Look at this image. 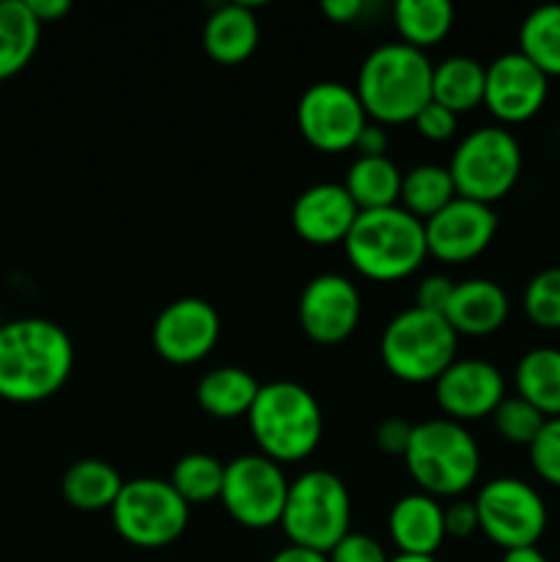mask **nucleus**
Instances as JSON below:
<instances>
[{
	"mask_svg": "<svg viewBox=\"0 0 560 562\" xmlns=\"http://www.w3.org/2000/svg\"><path fill=\"white\" fill-rule=\"evenodd\" d=\"M390 562H437L434 558H415V554H395Z\"/></svg>",
	"mask_w": 560,
	"mask_h": 562,
	"instance_id": "obj_45",
	"label": "nucleus"
},
{
	"mask_svg": "<svg viewBox=\"0 0 560 562\" xmlns=\"http://www.w3.org/2000/svg\"><path fill=\"white\" fill-rule=\"evenodd\" d=\"M113 527L126 543L141 549H159L173 543L190 521V505L179 497L170 481L135 477L126 481L110 508Z\"/></svg>",
	"mask_w": 560,
	"mask_h": 562,
	"instance_id": "obj_9",
	"label": "nucleus"
},
{
	"mask_svg": "<svg viewBox=\"0 0 560 562\" xmlns=\"http://www.w3.org/2000/svg\"><path fill=\"white\" fill-rule=\"evenodd\" d=\"M225 464H220L209 453H187L176 461L170 472V486L179 492V497L187 505H203L220 499L223 492Z\"/></svg>",
	"mask_w": 560,
	"mask_h": 562,
	"instance_id": "obj_31",
	"label": "nucleus"
},
{
	"mask_svg": "<svg viewBox=\"0 0 560 562\" xmlns=\"http://www.w3.org/2000/svg\"><path fill=\"white\" fill-rule=\"evenodd\" d=\"M434 64L404 42L379 44L357 71V97L377 124H406L432 102Z\"/></svg>",
	"mask_w": 560,
	"mask_h": 562,
	"instance_id": "obj_2",
	"label": "nucleus"
},
{
	"mask_svg": "<svg viewBox=\"0 0 560 562\" xmlns=\"http://www.w3.org/2000/svg\"><path fill=\"white\" fill-rule=\"evenodd\" d=\"M344 245L351 267L379 283L410 278L428 256L426 225L401 206L357 214Z\"/></svg>",
	"mask_w": 560,
	"mask_h": 562,
	"instance_id": "obj_3",
	"label": "nucleus"
},
{
	"mask_svg": "<svg viewBox=\"0 0 560 562\" xmlns=\"http://www.w3.org/2000/svg\"><path fill=\"white\" fill-rule=\"evenodd\" d=\"M269 562H329V560H327V554L313 552V549L294 547V543H289V547L280 549L278 554H272V560H269Z\"/></svg>",
	"mask_w": 560,
	"mask_h": 562,
	"instance_id": "obj_43",
	"label": "nucleus"
},
{
	"mask_svg": "<svg viewBox=\"0 0 560 562\" xmlns=\"http://www.w3.org/2000/svg\"><path fill=\"white\" fill-rule=\"evenodd\" d=\"M492 420L505 442L530 448L533 439L538 437V431H541L544 423H547V417H544L536 406L527 404L525 398H519V395H505L503 404L494 409Z\"/></svg>",
	"mask_w": 560,
	"mask_h": 562,
	"instance_id": "obj_33",
	"label": "nucleus"
},
{
	"mask_svg": "<svg viewBox=\"0 0 560 562\" xmlns=\"http://www.w3.org/2000/svg\"><path fill=\"white\" fill-rule=\"evenodd\" d=\"M412 124L417 126V132H421L426 140H434V143H443V140H450V137L456 135V126H459V115L450 113L448 108H443L439 102H428L426 108L421 110V113L415 115V121Z\"/></svg>",
	"mask_w": 560,
	"mask_h": 562,
	"instance_id": "obj_36",
	"label": "nucleus"
},
{
	"mask_svg": "<svg viewBox=\"0 0 560 562\" xmlns=\"http://www.w3.org/2000/svg\"><path fill=\"white\" fill-rule=\"evenodd\" d=\"M412 437V423H406L404 417H388V420L379 423L377 428V445L384 450V453L404 456L406 445H410Z\"/></svg>",
	"mask_w": 560,
	"mask_h": 562,
	"instance_id": "obj_39",
	"label": "nucleus"
},
{
	"mask_svg": "<svg viewBox=\"0 0 560 562\" xmlns=\"http://www.w3.org/2000/svg\"><path fill=\"white\" fill-rule=\"evenodd\" d=\"M459 335L439 313L406 307L393 316L379 338V355L395 379L410 384L437 382L456 360Z\"/></svg>",
	"mask_w": 560,
	"mask_h": 562,
	"instance_id": "obj_7",
	"label": "nucleus"
},
{
	"mask_svg": "<svg viewBox=\"0 0 560 562\" xmlns=\"http://www.w3.org/2000/svg\"><path fill=\"white\" fill-rule=\"evenodd\" d=\"M500 562H549V560L544 558L536 547H525V549H511V552H505Z\"/></svg>",
	"mask_w": 560,
	"mask_h": 562,
	"instance_id": "obj_44",
	"label": "nucleus"
},
{
	"mask_svg": "<svg viewBox=\"0 0 560 562\" xmlns=\"http://www.w3.org/2000/svg\"><path fill=\"white\" fill-rule=\"evenodd\" d=\"M456 198V184L450 179V170L443 165H417L401 179L399 206L415 214L426 223L437 212H443Z\"/></svg>",
	"mask_w": 560,
	"mask_h": 562,
	"instance_id": "obj_29",
	"label": "nucleus"
},
{
	"mask_svg": "<svg viewBox=\"0 0 560 562\" xmlns=\"http://www.w3.org/2000/svg\"><path fill=\"white\" fill-rule=\"evenodd\" d=\"M322 11L333 22H351L362 14V0H324Z\"/></svg>",
	"mask_w": 560,
	"mask_h": 562,
	"instance_id": "obj_41",
	"label": "nucleus"
},
{
	"mask_svg": "<svg viewBox=\"0 0 560 562\" xmlns=\"http://www.w3.org/2000/svg\"><path fill=\"white\" fill-rule=\"evenodd\" d=\"M258 390H261V384L256 382L250 371L236 366H223L209 371L198 382L195 395L206 415L217 417V420H231V417H247Z\"/></svg>",
	"mask_w": 560,
	"mask_h": 562,
	"instance_id": "obj_23",
	"label": "nucleus"
},
{
	"mask_svg": "<svg viewBox=\"0 0 560 562\" xmlns=\"http://www.w3.org/2000/svg\"><path fill=\"white\" fill-rule=\"evenodd\" d=\"M329 562H390L384 554L382 543L373 541L371 536H362V532H349L346 538H340L333 547V552L327 554Z\"/></svg>",
	"mask_w": 560,
	"mask_h": 562,
	"instance_id": "obj_35",
	"label": "nucleus"
},
{
	"mask_svg": "<svg viewBox=\"0 0 560 562\" xmlns=\"http://www.w3.org/2000/svg\"><path fill=\"white\" fill-rule=\"evenodd\" d=\"M519 53L547 77H560V3L536 5L519 27Z\"/></svg>",
	"mask_w": 560,
	"mask_h": 562,
	"instance_id": "obj_30",
	"label": "nucleus"
},
{
	"mask_svg": "<svg viewBox=\"0 0 560 562\" xmlns=\"http://www.w3.org/2000/svg\"><path fill=\"white\" fill-rule=\"evenodd\" d=\"M250 434L261 456L278 464L307 459L322 442L324 417L316 395L296 382L261 384L247 412Z\"/></svg>",
	"mask_w": 560,
	"mask_h": 562,
	"instance_id": "obj_4",
	"label": "nucleus"
},
{
	"mask_svg": "<svg viewBox=\"0 0 560 562\" xmlns=\"http://www.w3.org/2000/svg\"><path fill=\"white\" fill-rule=\"evenodd\" d=\"M355 148L360 151L357 157H388V132H384V126L382 124L362 126Z\"/></svg>",
	"mask_w": 560,
	"mask_h": 562,
	"instance_id": "obj_40",
	"label": "nucleus"
},
{
	"mask_svg": "<svg viewBox=\"0 0 560 562\" xmlns=\"http://www.w3.org/2000/svg\"><path fill=\"white\" fill-rule=\"evenodd\" d=\"M154 349L173 366H192L209 357L220 340V313L212 302L181 296L159 311L152 329Z\"/></svg>",
	"mask_w": 560,
	"mask_h": 562,
	"instance_id": "obj_13",
	"label": "nucleus"
},
{
	"mask_svg": "<svg viewBox=\"0 0 560 562\" xmlns=\"http://www.w3.org/2000/svg\"><path fill=\"white\" fill-rule=\"evenodd\" d=\"M527 450L536 475L549 486L560 488V417H549Z\"/></svg>",
	"mask_w": 560,
	"mask_h": 562,
	"instance_id": "obj_34",
	"label": "nucleus"
},
{
	"mask_svg": "<svg viewBox=\"0 0 560 562\" xmlns=\"http://www.w3.org/2000/svg\"><path fill=\"white\" fill-rule=\"evenodd\" d=\"M360 291L349 278L338 272L316 274L302 289L300 305H296L307 338L324 346L349 338L360 324Z\"/></svg>",
	"mask_w": 560,
	"mask_h": 562,
	"instance_id": "obj_14",
	"label": "nucleus"
},
{
	"mask_svg": "<svg viewBox=\"0 0 560 562\" xmlns=\"http://www.w3.org/2000/svg\"><path fill=\"white\" fill-rule=\"evenodd\" d=\"M351 497L335 472L307 470L289 483L280 527L294 547L329 554L340 538L349 536Z\"/></svg>",
	"mask_w": 560,
	"mask_h": 562,
	"instance_id": "obj_6",
	"label": "nucleus"
},
{
	"mask_svg": "<svg viewBox=\"0 0 560 562\" xmlns=\"http://www.w3.org/2000/svg\"><path fill=\"white\" fill-rule=\"evenodd\" d=\"M456 283L448 278V274H428V278L421 280L415 291V307L428 313H439L443 316L445 307H448L450 296H453Z\"/></svg>",
	"mask_w": 560,
	"mask_h": 562,
	"instance_id": "obj_37",
	"label": "nucleus"
},
{
	"mask_svg": "<svg viewBox=\"0 0 560 562\" xmlns=\"http://www.w3.org/2000/svg\"><path fill=\"white\" fill-rule=\"evenodd\" d=\"M508 313L511 302L503 285L486 278H470L456 283L453 296H450L443 316L456 335L483 338V335L497 333Z\"/></svg>",
	"mask_w": 560,
	"mask_h": 562,
	"instance_id": "obj_19",
	"label": "nucleus"
},
{
	"mask_svg": "<svg viewBox=\"0 0 560 562\" xmlns=\"http://www.w3.org/2000/svg\"><path fill=\"white\" fill-rule=\"evenodd\" d=\"M478 527L500 549L536 547L547 530V505L530 483L494 477L478 492Z\"/></svg>",
	"mask_w": 560,
	"mask_h": 562,
	"instance_id": "obj_10",
	"label": "nucleus"
},
{
	"mask_svg": "<svg viewBox=\"0 0 560 562\" xmlns=\"http://www.w3.org/2000/svg\"><path fill=\"white\" fill-rule=\"evenodd\" d=\"M357 214H360V209L351 201L344 184L322 181V184L307 187L296 195L294 206H291V225H294L300 239L322 247L346 241Z\"/></svg>",
	"mask_w": 560,
	"mask_h": 562,
	"instance_id": "obj_18",
	"label": "nucleus"
},
{
	"mask_svg": "<svg viewBox=\"0 0 560 562\" xmlns=\"http://www.w3.org/2000/svg\"><path fill=\"white\" fill-rule=\"evenodd\" d=\"M390 538L399 554L434 558L445 536V508L432 494H406L390 510Z\"/></svg>",
	"mask_w": 560,
	"mask_h": 562,
	"instance_id": "obj_20",
	"label": "nucleus"
},
{
	"mask_svg": "<svg viewBox=\"0 0 560 562\" xmlns=\"http://www.w3.org/2000/svg\"><path fill=\"white\" fill-rule=\"evenodd\" d=\"M486 91V66L470 55H450L434 66L432 99L448 108L450 113H467V110L483 104Z\"/></svg>",
	"mask_w": 560,
	"mask_h": 562,
	"instance_id": "obj_25",
	"label": "nucleus"
},
{
	"mask_svg": "<svg viewBox=\"0 0 560 562\" xmlns=\"http://www.w3.org/2000/svg\"><path fill=\"white\" fill-rule=\"evenodd\" d=\"M549 97V77L527 60L519 49L503 53L486 66L483 104L503 124H522L544 108Z\"/></svg>",
	"mask_w": 560,
	"mask_h": 562,
	"instance_id": "obj_15",
	"label": "nucleus"
},
{
	"mask_svg": "<svg viewBox=\"0 0 560 562\" xmlns=\"http://www.w3.org/2000/svg\"><path fill=\"white\" fill-rule=\"evenodd\" d=\"M393 20L401 42L426 53V47L448 36L453 5L448 0H399L393 5Z\"/></svg>",
	"mask_w": 560,
	"mask_h": 562,
	"instance_id": "obj_28",
	"label": "nucleus"
},
{
	"mask_svg": "<svg viewBox=\"0 0 560 562\" xmlns=\"http://www.w3.org/2000/svg\"><path fill=\"white\" fill-rule=\"evenodd\" d=\"M434 393L448 420H481L503 404L505 379L486 360H453L434 382Z\"/></svg>",
	"mask_w": 560,
	"mask_h": 562,
	"instance_id": "obj_17",
	"label": "nucleus"
},
{
	"mask_svg": "<svg viewBox=\"0 0 560 562\" xmlns=\"http://www.w3.org/2000/svg\"><path fill=\"white\" fill-rule=\"evenodd\" d=\"M456 195L492 206L522 176V146L505 126H481L461 137L450 157Z\"/></svg>",
	"mask_w": 560,
	"mask_h": 562,
	"instance_id": "obj_8",
	"label": "nucleus"
},
{
	"mask_svg": "<svg viewBox=\"0 0 560 562\" xmlns=\"http://www.w3.org/2000/svg\"><path fill=\"white\" fill-rule=\"evenodd\" d=\"M527 318L541 329H560V267L533 274L522 294Z\"/></svg>",
	"mask_w": 560,
	"mask_h": 562,
	"instance_id": "obj_32",
	"label": "nucleus"
},
{
	"mask_svg": "<svg viewBox=\"0 0 560 562\" xmlns=\"http://www.w3.org/2000/svg\"><path fill=\"white\" fill-rule=\"evenodd\" d=\"M75 346L49 318H16L0 329V398L11 404L47 401L69 382Z\"/></svg>",
	"mask_w": 560,
	"mask_h": 562,
	"instance_id": "obj_1",
	"label": "nucleus"
},
{
	"mask_svg": "<svg viewBox=\"0 0 560 562\" xmlns=\"http://www.w3.org/2000/svg\"><path fill=\"white\" fill-rule=\"evenodd\" d=\"M404 461L412 481L432 497H459L481 472L478 442L461 423L448 417L415 423Z\"/></svg>",
	"mask_w": 560,
	"mask_h": 562,
	"instance_id": "obj_5",
	"label": "nucleus"
},
{
	"mask_svg": "<svg viewBox=\"0 0 560 562\" xmlns=\"http://www.w3.org/2000/svg\"><path fill=\"white\" fill-rule=\"evenodd\" d=\"M516 395L536 406L544 417H560V349L538 346L522 355L514 371Z\"/></svg>",
	"mask_w": 560,
	"mask_h": 562,
	"instance_id": "obj_24",
	"label": "nucleus"
},
{
	"mask_svg": "<svg viewBox=\"0 0 560 562\" xmlns=\"http://www.w3.org/2000/svg\"><path fill=\"white\" fill-rule=\"evenodd\" d=\"M42 38V22L27 0H0V80L20 75L33 60Z\"/></svg>",
	"mask_w": 560,
	"mask_h": 562,
	"instance_id": "obj_26",
	"label": "nucleus"
},
{
	"mask_svg": "<svg viewBox=\"0 0 560 562\" xmlns=\"http://www.w3.org/2000/svg\"><path fill=\"white\" fill-rule=\"evenodd\" d=\"M285 497H289V481L278 461L261 453H247L225 464L220 499L231 519L247 530H267L280 525Z\"/></svg>",
	"mask_w": 560,
	"mask_h": 562,
	"instance_id": "obj_11",
	"label": "nucleus"
},
{
	"mask_svg": "<svg viewBox=\"0 0 560 562\" xmlns=\"http://www.w3.org/2000/svg\"><path fill=\"white\" fill-rule=\"evenodd\" d=\"M261 38L256 14L247 3H225L203 22V49L212 60L236 66L250 58Z\"/></svg>",
	"mask_w": 560,
	"mask_h": 562,
	"instance_id": "obj_21",
	"label": "nucleus"
},
{
	"mask_svg": "<svg viewBox=\"0 0 560 562\" xmlns=\"http://www.w3.org/2000/svg\"><path fill=\"white\" fill-rule=\"evenodd\" d=\"M3 324H5V322H3V313H0V329H3Z\"/></svg>",
	"mask_w": 560,
	"mask_h": 562,
	"instance_id": "obj_46",
	"label": "nucleus"
},
{
	"mask_svg": "<svg viewBox=\"0 0 560 562\" xmlns=\"http://www.w3.org/2000/svg\"><path fill=\"white\" fill-rule=\"evenodd\" d=\"M401 173L390 157H357L346 170L344 187L360 212L399 206Z\"/></svg>",
	"mask_w": 560,
	"mask_h": 562,
	"instance_id": "obj_27",
	"label": "nucleus"
},
{
	"mask_svg": "<svg viewBox=\"0 0 560 562\" xmlns=\"http://www.w3.org/2000/svg\"><path fill=\"white\" fill-rule=\"evenodd\" d=\"M366 124L368 115L360 97L344 82H313L296 102V126L318 151H349Z\"/></svg>",
	"mask_w": 560,
	"mask_h": 562,
	"instance_id": "obj_12",
	"label": "nucleus"
},
{
	"mask_svg": "<svg viewBox=\"0 0 560 562\" xmlns=\"http://www.w3.org/2000/svg\"><path fill=\"white\" fill-rule=\"evenodd\" d=\"M428 256L448 263L472 261L492 245L497 234V214L492 206L456 195L443 212L426 223Z\"/></svg>",
	"mask_w": 560,
	"mask_h": 562,
	"instance_id": "obj_16",
	"label": "nucleus"
},
{
	"mask_svg": "<svg viewBox=\"0 0 560 562\" xmlns=\"http://www.w3.org/2000/svg\"><path fill=\"white\" fill-rule=\"evenodd\" d=\"M27 5H31L33 16H36L38 22H55L60 20V16L69 14L71 3L69 0H27Z\"/></svg>",
	"mask_w": 560,
	"mask_h": 562,
	"instance_id": "obj_42",
	"label": "nucleus"
},
{
	"mask_svg": "<svg viewBox=\"0 0 560 562\" xmlns=\"http://www.w3.org/2000/svg\"><path fill=\"white\" fill-rule=\"evenodd\" d=\"M124 481L119 470L102 459H80L64 472L60 481V494L66 503L82 514H99L110 510L119 499Z\"/></svg>",
	"mask_w": 560,
	"mask_h": 562,
	"instance_id": "obj_22",
	"label": "nucleus"
},
{
	"mask_svg": "<svg viewBox=\"0 0 560 562\" xmlns=\"http://www.w3.org/2000/svg\"><path fill=\"white\" fill-rule=\"evenodd\" d=\"M478 508L470 499H456L445 508V536L450 538H470L478 532Z\"/></svg>",
	"mask_w": 560,
	"mask_h": 562,
	"instance_id": "obj_38",
	"label": "nucleus"
}]
</instances>
